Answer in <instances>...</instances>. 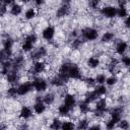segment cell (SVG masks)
<instances>
[{"mask_svg":"<svg viewBox=\"0 0 130 130\" xmlns=\"http://www.w3.org/2000/svg\"><path fill=\"white\" fill-rule=\"evenodd\" d=\"M93 89H94V91L98 93V95H99L100 98L106 95L107 92H108V88H107V86L104 85V84H98L96 86H94Z\"/></svg>","mask_w":130,"mask_h":130,"instance_id":"cell-30","label":"cell"},{"mask_svg":"<svg viewBox=\"0 0 130 130\" xmlns=\"http://www.w3.org/2000/svg\"><path fill=\"white\" fill-rule=\"evenodd\" d=\"M105 127H106L107 129H114V128H116V127H117V124H116L113 120L109 119L108 121H106V122H105Z\"/></svg>","mask_w":130,"mask_h":130,"instance_id":"cell-41","label":"cell"},{"mask_svg":"<svg viewBox=\"0 0 130 130\" xmlns=\"http://www.w3.org/2000/svg\"><path fill=\"white\" fill-rule=\"evenodd\" d=\"M118 81H119L118 76H117L116 74H111L110 76H107L105 83H106L107 86H110V87H111V86L116 85V84L118 83Z\"/></svg>","mask_w":130,"mask_h":130,"instance_id":"cell-29","label":"cell"},{"mask_svg":"<svg viewBox=\"0 0 130 130\" xmlns=\"http://www.w3.org/2000/svg\"><path fill=\"white\" fill-rule=\"evenodd\" d=\"M98 99H100V96H99L98 93L94 91V89H92V90H89V91H87V92L85 93L83 101H85V102L88 103V104H92V103H94Z\"/></svg>","mask_w":130,"mask_h":130,"instance_id":"cell-23","label":"cell"},{"mask_svg":"<svg viewBox=\"0 0 130 130\" xmlns=\"http://www.w3.org/2000/svg\"><path fill=\"white\" fill-rule=\"evenodd\" d=\"M6 13H7V6L0 3V17L4 16Z\"/></svg>","mask_w":130,"mask_h":130,"instance_id":"cell-42","label":"cell"},{"mask_svg":"<svg viewBox=\"0 0 130 130\" xmlns=\"http://www.w3.org/2000/svg\"><path fill=\"white\" fill-rule=\"evenodd\" d=\"M48 55V49L45 46H40L38 48H35L30 53H29V59L32 61L37 60H42Z\"/></svg>","mask_w":130,"mask_h":130,"instance_id":"cell-6","label":"cell"},{"mask_svg":"<svg viewBox=\"0 0 130 130\" xmlns=\"http://www.w3.org/2000/svg\"><path fill=\"white\" fill-rule=\"evenodd\" d=\"M117 127H118V128H121V129H123V130H127V129H129L130 124H129L128 120H126V119H123V118H122V119L118 122Z\"/></svg>","mask_w":130,"mask_h":130,"instance_id":"cell-37","label":"cell"},{"mask_svg":"<svg viewBox=\"0 0 130 130\" xmlns=\"http://www.w3.org/2000/svg\"><path fill=\"white\" fill-rule=\"evenodd\" d=\"M63 1H64V2H66V3H69L71 0H63Z\"/></svg>","mask_w":130,"mask_h":130,"instance_id":"cell-48","label":"cell"},{"mask_svg":"<svg viewBox=\"0 0 130 130\" xmlns=\"http://www.w3.org/2000/svg\"><path fill=\"white\" fill-rule=\"evenodd\" d=\"M82 81L84 82V84H85L87 87H94V86L96 85V83H95V80H94V77H91V76L83 77Z\"/></svg>","mask_w":130,"mask_h":130,"instance_id":"cell-33","label":"cell"},{"mask_svg":"<svg viewBox=\"0 0 130 130\" xmlns=\"http://www.w3.org/2000/svg\"><path fill=\"white\" fill-rule=\"evenodd\" d=\"M12 69V62L9 59H6L0 64V74L1 75H6L10 70Z\"/></svg>","mask_w":130,"mask_h":130,"instance_id":"cell-19","label":"cell"},{"mask_svg":"<svg viewBox=\"0 0 130 130\" xmlns=\"http://www.w3.org/2000/svg\"><path fill=\"white\" fill-rule=\"evenodd\" d=\"M41 35H42V38H43L45 41H47V42H52V41L54 40L55 36H56V28H55L54 25L48 24V25H46V26L42 29Z\"/></svg>","mask_w":130,"mask_h":130,"instance_id":"cell-9","label":"cell"},{"mask_svg":"<svg viewBox=\"0 0 130 130\" xmlns=\"http://www.w3.org/2000/svg\"><path fill=\"white\" fill-rule=\"evenodd\" d=\"M120 63H121L124 67L128 68V67L130 66V58H129V56H128V55H123V56H121Z\"/></svg>","mask_w":130,"mask_h":130,"instance_id":"cell-40","label":"cell"},{"mask_svg":"<svg viewBox=\"0 0 130 130\" xmlns=\"http://www.w3.org/2000/svg\"><path fill=\"white\" fill-rule=\"evenodd\" d=\"M46 69H47V64H46V62L43 61V60H37V61L34 62L32 66H31V68H30L29 73H30L31 75H34V76H36V75H41L42 73H44V72L46 71Z\"/></svg>","mask_w":130,"mask_h":130,"instance_id":"cell-8","label":"cell"},{"mask_svg":"<svg viewBox=\"0 0 130 130\" xmlns=\"http://www.w3.org/2000/svg\"><path fill=\"white\" fill-rule=\"evenodd\" d=\"M31 83H32L34 90H36L39 93L45 92L48 89V86H49V83H48L47 79L44 78V77H41V76H35L31 80Z\"/></svg>","mask_w":130,"mask_h":130,"instance_id":"cell-3","label":"cell"},{"mask_svg":"<svg viewBox=\"0 0 130 130\" xmlns=\"http://www.w3.org/2000/svg\"><path fill=\"white\" fill-rule=\"evenodd\" d=\"M42 99H43V102H44L47 106H51V105H53V104L55 103V101H56V95H55L54 92H47L45 95L42 96Z\"/></svg>","mask_w":130,"mask_h":130,"instance_id":"cell-27","label":"cell"},{"mask_svg":"<svg viewBox=\"0 0 130 130\" xmlns=\"http://www.w3.org/2000/svg\"><path fill=\"white\" fill-rule=\"evenodd\" d=\"M23 40L28 41V42H30V43H32V44L36 45V43L38 42V36H37V34H35V32H30V34L26 35V36L23 38Z\"/></svg>","mask_w":130,"mask_h":130,"instance_id":"cell-38","label":"cell"},{"mask_svg":"<svg viewBox=\"0 0 130 130\" xmlns=\"http://www.w3.org/2000/svg\"><path fill=\"white\" fill-rule=\"evenodd\" d=\"M5 77H6V81H7L10 85H16V84L20 81V78H21V76H20V74H19V71L14 70V69H11V70L5 75Z\"/></svg>","mask_w":130,"mask_h":130,"instance_id":"cell-12","label":"cell"},{"mask_svg":"<svg viewBox=\"0 0 130 130\" xmlns=\"http://www.w3.org/2000/svg\"><path fill=\"white\" fill-rule=\"evenodd\" d=\"M67 73H68V76L70 79H73V80H82L83 79L82 71H81L80 67L75 63L69 62Z\"/></svg>","mask_w":130,"mask_h":130,"instance_id":"cell-4","label":"cell"},{"mask_svg":"<svg viewBox=\"0 0 130 130\" xmlns=\"http://www.w3.org/2000/svg\"><path fill=\"white\" fill-rule=\"evenodd\" d=\"M86 65L89 69H95L101 65V59L96 56H90L86 60Z\"/></svg>","mask_w":130,"mask_h":130,"instance_id":"cell-18","label":"cell"},{"mask_svg":"<svg viewBox=\"0 0 130 130\" xmlns=\"http://www.w3.org/2000/svg\"><path fill=\"white\" fill-rule=\"evenodd\" d=\"M6 94L9 98H14L17 95V91H16V85H11L9 88L6 89Z\"/></svg>","mask_w":130,"mask_h":130,"instance_id":"cell-39","label":"cell"},{"mask_svg":"<svg viewBox=\"0 0 130 130\" xmlns=\"http://www.w3.org/2000/svg\"><path fill=\"white\" fill-rule=\"evenodd\" d=\"M23 17H24L25 20H28V21L34 20V19L37 17V10H36V8H34V7H28V8L24 11Z\"/></svg>","mask_w":130,"mask_h":130,"instance_id":"cell-24","label":"cell"},{"mask_svg":"<svg viewBox=\"0 0 130 130\" xmlns=\"http://www.w3.org/2000/svg\"><path fill=\"white\" fill-rule=\"evenodd\" d=\"M106 78H107V76H106L105 73H98L94 76V80H95L96 84H105Z\"/></svg>","mask_w":130,"mask_h":130,"instance_id":"cell-35","label":"cell"},{"mask_svg":"<svg viewBox=\"0 0 130 130\" xmlns=\"http://www.w3.org/2000/svg\"><path fill=\"white\" fill-rule=\"evenodd\" d=\"M128 16V9L127 6H119L117 7V12H116V17H119L121 19H124L125 17Z\"/></svg>","mask_w":130,"mask_h":130,"instance_id":"cell-28","label":"cell"},{"mask_svg":"<svg viewBox=\"0 0 130 130\" xmlns=\"http://www.w3.org/2000/svg\"><path fill=\"white\" fill-rule=\"evenodd\" d=\"M79 37L83 42H94L100 38L99 29L92 26H85L80 29Z\"/></svg>","mask_w":130,"mask_h":130,"instance_id":"cell-1","label":"cell"},{"mask_svg":"<svg viewBox=\"0 0 130 130\" xmlns=\"http://www.w3.org/2000/svg\"><path fill=\"white\" fill-rule=\"evenodd\" d=\"M100 4H101V0H87V5L91 10L99 9Z\"/></svg>","mask_w":130,"mask_h":130,"instance_id":"cell-36","label":"cell"},{"mask_svg":"<svg viewBox=\"0 0 130 130\" xmlns=\"http://www.w3.org/2000/svg\"><path fill=\"white\" fill-rule=\"evenodd\" d=\"M0 3L1 4H4L6 6H11L12 4L15 3V0H0Z\"/></svg>","mask_w":130,"mask_h":130,"instance_id":"cell-43","label":"cell"},{"mask_svg":"<svg viewBox=\"0 0 130 130\" xmlns=\"http://www.w3.org/2000/svg\"><path fill=\"white\" fill-rule=\"evenodd\" d=\"M50 84L53 85V86H55V87H57V88H60V87H63L66 83H65L57 74H55V75L50 79Z\"/></svg>","mask_w":130,"mask_h":130,"instance_id":"cell-26","label":"cell"},{"mask_svg":"<svg viewBox=\"0 0 130 130\" xmlns=\"http://www.w3.org/2000/svg\"><path fill=\"white\" fill-rule=\"evenodd\" d=\"M20 49L23 53H30L34 49H35V44L28 42V41H25V40H22L21 42V45H20Z\"/></svg>","mask_w":130,"mask_h":130,"instance_id":"cell-25","label":"cell"},{"mask_svg":"<svg viewBox=\"0 0 130 130\" xmlns=\"http://www.w3.org/2000/svg\"><path fill=\"white\" fill-rule=\"evenodd\" d=\"M70 9H71V8H70L69 3L64 2L61 6L58 7V9H57V11H56V17H57V18H63V17L68 16L69 13H70Z\"/></svg>","mask_w":130,"mask_h":130,"instance_id":"cell-16","label":"cell"},{"mask_svg":"<svg viewBox=\"0 0 130 130\" xmlns=\"http://www.w3.org/2000/svg\"><path fill=\"white\" fill-rule=\"evenodd\" d=\"M116 12H117V7L113 5H106L102 8H100V14L107 18V19H113L116 17Z\"/></svg>","mask_w":130,"mask_h":130,"instance_id":"cell-10","label":"cell"},{"mask_svg":"<svg viewBox=\"0 0 130 130\" xmlns=\"http://www.w3.org/2000/svg\"><path fill=\"white\" fill-rule=\"evenodd\" d=\"M63 104H65L67 107H69L72 111L77 107V100L75 94L73 93H65L63 98Z\"/></svg>","mask_w":130,"mask_h":130,"instance_id":"cell-14","label":"cell"},{"mask_svg":"<svg viewBox=\"0 0 130 130\" xmlns=\"http://www.w3.org/2000/svg\"><path fill=\"white\" fill-rule=\"evenodd\" d=\"M32 111L36 115H43L47 111V105L43 102L42 96H37L32 105Z\"/></svg>","mask_w":130,"mask_h":130,"instance_id":"cell-11","label":"cell"},{"mask_svg":"<svg viewBox=\"0 0 130 130\" xmlns=\"http://www.w3.org/2000/svg\"><path fill=\"white\" fill-rule=\"evenodd\" d=\"M109 108H108V102L105 98H100L94 102L93 107V115L98 118H103L106 114H108Z\"/></svg>","mask_w":130,"mask_h":130,"instance_id":"cell-2","label":"cell"},{"mask_svg":"<svg viewBox=\"0 0 130 130\" xmlns=\"http://www.w3.org/2000/svg\"><path fill=\"white\" fill-rule=\"evenodd\" d=\"M32 1L37 7H42L46 2V0H32Z\"/></svg>","mask_w":130,"mask_h":130,"instance_id":"cell-44","label":"cell"},{"mask_svg":"<svg viewBox=\"0 0 130 130\" xmlns=\"http://www.w3.org/2000/svg\"><path fill=\"white\" fill-rule=\"evenodd\" d=\"M128 42L125 40H119L115 45V53L118 56H123L128 51Z\"/></svg>","mask_w":130,"mask_h":130,"instance_id":"cell-13","label":"cell"},{"mask_svg":"<svg viewBox=\"0 0 130 130\" xmlns=\"http://www.w3.org/2000/svg\"><path fill=\"white\" fill-rule=\"evenodd\" d=\"M88 126H89V120L83 118V119H80L77 122V125H75V128H77V129H88Z\"/></svg>","mask_w":130,"mask_h":130,"instance_id":"cell-32","label":"cell"},{"mask_svg":"<svg viewBox=\"0 0 130 130\" xmlns=\"http://www.w3.org/2000/svg\"><path fill=\"white\" fill-rule=\"evenodd\" d=\"M75 128V124L72 121L69 120H64L61 123V129L62 130H72Z\"/></svg>","mask_w":130,"mask_h":130,"instance_id":"cell-31","label":"cell"},{"mask_svg":"<svg viewBox=\"0 0 130 130\" xmlns=\"http://www.w3.org/2000/svg\"><path fill=\"white\" fill-rule=\"evenodd\" d=\"M2 128H5V126H3V125L0 124V129H2Z\"/></svg>","mask_w":130,"mask_h":130,"instance_id":"cell-49","label":"cell"},{"mask_svg":"<svg viewBox=\"0 0 130 130\" xmlns=\"http://www.w3.org/2000/svg\"><path fill=\"white\" fill-rule=\"evenodd\" d=\"M61 123H62V121H61L58 117H56V118H54V119L52 120V122H51V124L49 125V127H50L51 129L58 130V129H61Z\"/></svg>","mask_w":130,"mask_h":130,"instance_id":"cell-34","label":"cell"},{"mask_svg":"<svg viewBox=\"0 0 130 130\" xmlns=\"http://www.w3.org/2000/svg\"><path fill=\"white\" fill-rule=\"evenodd\" d=\"M71 112H72V110L69 107H67L65 104H63V103L61 105H59L58 108H57V113H58V115L60 117H64V118L68 117Z\"/></svg>","mask_w":130,"mask_h":130,"instance_id":"cell-20","label":"cell"},{"mask_svg":"<svg viewBox=\"0 0 130 130\" xmlns=\"http://www.w3.org/2000/svg\"><path fill=\"white\" fill-rule=\"evenodd\" d=\"M13 46H14V40L10 36H6L2 40V50L4 51L7 59H9L13 54Z\"/></svg>","mask_w":130,"mask_h":130,"instance_id":"cell-5","label":"cell"},{"mask_svg":"<svg viewBox=\"0 0 130 130\" xmlns=\"http://www.w3.org/2000/svg\"><path fill=\"white\" fill-rule=\"evenodd\" d=\"M6 59H7V57H6L5 53H4V51L1 49V50H0V64H1L3 61H5Z\"/></svg>","mask_w":130,"mask_h":130,"instance_id":"cell-45","label":"cell"},{"mask_svg":"<svg viewBox=\"0 0 130 130\" xmlns=\"http://www.w3.org/2000/svg\"><path fill=\"white\" fill-rule=\"evenodd\" d=\"M34 115V111H32V108H30L29 106H26V105H23L21 106L20 110H19V113H18V116L20 119L22 120H29Z\"/></svg>","mask_w":130,"mask_h":130,"instance_id":"cell-15","label":"cell"},{"mask_svg":"<svg viewBox=\"0 0 130 130\" xmlns=\"http://www.w3.org/2000/svg\"><path fill=\"white\" fill-rule=\"evenodd\" d=\"M23 11V8H22V5L18 4V3H14L10 6V9H9V13L12 15V16H19Z\"/></svg>","mask_w":130,"mask_h":130,"instance_id":"cell-22","label":"cell"},{"mask_svg":"<svg viewBox=\"0 0 130 130\" xmlns=\"http://www.w3.org/2000/svg\"><path fill=\"white\" fill-rule=\"evenodd\" d=\"M115 32L112 30H106L105 32H103V35L101 36V42L103 44H109L111 42H113L115 40Z\"/></svg>","mask_w":130,"mask_h":130,"instance_id":"cell-17","label":"cell"},{"mask_svg":"<svg viewBox=\"0 0 130 130\" xmlns=\"http://www.w3.org/2000/svg\"><path fill=\"white\" fill-rule=\"evenodd\" d=\"M20 1H21L22 3H24V4H25V3H27V2L29 1V0H20Z\"/></svg>","mask_w":130,"mask_h":130,"instance_id":"cell-47","label":"cell"},{"mask_svg":"<svg viewBox=\"0 0 130 130\" xmlns=\"http://www.w3.org/2000/svg\"><path fill=\"white\" fill-rule=\"evenodd\" d=\"M32 90H34V87H32L31 81H22L21 83H19L16 86V91H17V95L18 96L27 95Z\"/></svg>","mask_w":130,"mask_h":130,"instance_id":"cell-7","label":"cell"},{"mask_svg":"<svg viewBox=\"0 0 130 130\" xmlns=\"http://www.w3.org/2000/svg\"><path fill=\"white\" fill-rule=\"evenodd\" d=\"M77 107H78L79 113L82 114V115H86V114H88V113L91 111L90 104L86 103L85 101H81V102L77 103Z\"/></svg>","mask_w":130,"mask_h":130,"instance_id":"cell-21","label":"cell"},{"mask_svg":"<svg viewBox=\"0 0 130 130\" xmlns=\"http://www.w3.org/2000/svg\"><path fill=\"white\" fill-rule=\"evenodd\" d=\"M123 20H124V21H123V23H124V26H125V27L128 29V28H129V17L127 16V17H125Z\"/></svg>","mask_w":130,"mask_h":130,"instance_id":"cell-46","label":"cell"}]
</instances>
